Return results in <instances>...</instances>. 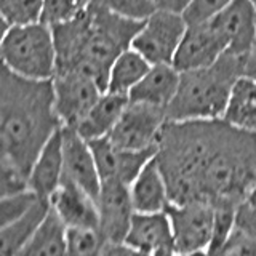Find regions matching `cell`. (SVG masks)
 I'll return each instance as SVG.
<instances>
[{"label": "cell", "instance_id": "cell-12", "mask_svg": "<svg viewBox=\"0 0 256 256\" xmlns=\"http://www.w3.org/2000/svg\"><path fill=\"white\" fill-rule=\"evenodd\" d=\"M88 142L92 146L101 181H122L128 186L148 165L149 160L156 157L157 152V149L130 150L118 148L109 140V136Z\"/></svg>", "mask_w": 256, "mask_h": 256}, {"label": "cell", "instance_id": "cell-30", "mask_svg": "<svg viewBox=\"0 0 256 256\" xmlns=\"http://www.w3.org/2000/svg\"><path fill=\"white\" fill-rule=\"evenodd\" d=\"M93 4L140 21L146 20L150 13L156 12L154 0H93Z\"/></svg>", "mask_w": 256, "mask_h": 256}, {"label": "cell", "instance_id": "cell-39", "mask_svg": "<svg viewBox=\"0 0 256 256\" xmlns=\"http://www.w3.org/2000/svg\"><path fill=\"white\" fill-rule=\"evenodd\" d=\"M180 256H212L208 250H194L188 253H180Z\"/></svg>", "mask_w": 256, "mask_h": 256}, {"label": "cell", "instance_id": "cell-37", "mask_svg": "<svg viewBox=\"0 0 256 256\" xmlns=\"http://www.w3.org/2000/svg\"><path fill=\"white\" fill-rule=\"evenodd\" d=\"M245 76L256 80V52H252L250 56H248L245 66Z\"/></svg>", "mask_w": 256, "mask_h": 256}, {"label": "cell", "instance_id": "cell-8", "mask_svg": "<svg viewBox=\"0 0 256 256\" xmlns=\"http://www.w3.org/2000/svg\"><path fill=\"white\" fill-rule=\"evenodd\" d=\"M54 109L62 126L76 128L93 104L106 92L96 82L80 72H56L53 77Z\"/></svg>", "mask_w": 256, "mask_h": 256}, {"label": "cell", "instance_id": "cell-19", "mask_svg": "<svg viewBox=\"0 0 256 256\" xmlns=\"http://www.w3.org/2000/svg\"><path fill=\"white\" fill-rule=\"evenodd\" d=\"M180 80L181 72L173 64H152L149 72L130 92L128 98L130 101L148 102L168 109L178 92Z\"/></svg>", "mask_w": 256, "mask_h": 256}, {"label": "cell", "instance_id": "cell-22", "mask_svg": "<svg viewBox=\"0 0 256 256\" xmlns=\"http://www.w3.org/2000/svg\"><path fill=\"white\" fill-rule=\"evenodd\" d=\"M18 256H68V228L52 208Z\"/></svg>", "mask_w": 256, "mask_h": 256}, {"label": "cell", "instance_id": "cell-6", "mask_svg": "<svg viewBox=\"0 0 256 256\" xmlns=\"http://www.w3.org/2000/svg\"><path fill=\"white\" fill-rule=\"evenodd\" d=\"M188 26L184 14L156 10L142 20L132 46L150 64H173Z\"/></svg>", "mask_w": 256, "mask_h": 256}, {"label": "cell", "instance_id": "cell-14", "mask_svg": "<svg viewBox=\"0 0 256 256\" xmlns=\"http://www.w3.org/2000/svg\"><path fill=\"white\" fill-rule=\"evenodd\" d=\"M212 20L226 36L228 52L248 58L256 44V8L250 0H234Z\"/></svg>", "mask_w": 256, "mask_h": 256}, {"label": "cell", "instance_id": "cell-25", "mask_svg": "<svg viewBox=\"0 0 256 256\" xmlns=\"http://www.w3.org/2000/svg\"><path fill=\"white\" fill-rule=\"evenodd\" d=\"M0 13L4 28L44 21L45 0H2Z\"/></svg>", "mask_w": 256, "mask_h": 256}, {"label": "cell", "instance_id": "cell-1", "mask_svg": "<svg viewBox=\"0 0 256 256\" xmlns=\"http://www.w3.org/2000/svg\"><path fill=\"white\" fill-rule=\"evenodd\" d=\"M156 160L172 204L238 206L256 186V133L224 118L168 120Z\"/></svg>", "mask_w": 256, "mask_h": 256}, {"label": "cell", "instance_id": "cell-26", "mask_svg": "<svg viewBox=\"0 0 256 256\" xmlns=\"http://www.w3.org/2000/svg\"><path fill=\"white\" fill-rule=\"evenodd\" d=\"M106 240L98 229L68 228V256H101Z\"/></svg>", "mask_w": 256, "mask_h": 256}, {"label": "cell", "instance_id": "cell-17", "mask_svg": "<svg viewBox=\"0 0 256 256\" xmlns=\"http://www.w3.org/2000/svg\"><path fill=\"white\" fill-rule=\"evenodd\" d=\"M64 180V156L61 130L45 144L29 172V188L40 198L50 197Z\"/></svg>", "mask_w": 256, "mask_h": 256}, {"label": "cell", "instance_id": "cell-13", "mask_svg": "<svg viewBox=\"0 0 256 256\" xmlns=\"http://www.w3.org/2000/svg\"><path fill=\"white\" fill-rule=\"evenodd\" d=\"M62 156H64V178L78 184L94 198L101 189V176L90 142L76 128L62 126Z\"/></svg>", "mask_w": 256, "mask_h": 256}, {"label": "cell", "instance_id": "cell-7", "mask_svg": "<svg viewBox=\"0 0 256 256\" xmlns=\"http://www.w3.org/2000/svg\"><path fill=\"white\" fill-rule=\"evenodd\" d=\"M166 122L168 112L165 108L128 101L124 114L109 134V140L116 146L130 150L157 149L160 133Z\"/></svg>", "mask_w": 256, "mask_h": 256}, {"label": "cell", "instance_id": "cell-34", "mask_svg": "<svg viewBox=\"0 0 256 256\" xmlns=\"http://www.w3.org/2000/svg\"><path fill=\"white\" fill-rule=\"evenodd\" d=\"M236 226L248 232L256 240V208L250 202H246V200L244 204H240L237 208Z\"/></svg>", "mask_w": 256, "mask_h": 256}, {"label": "cell", "instance_id": "cell-5", "mask_svg": "<svg viewBox=\"0 0 256 256\" xmlns=\"http://www.w3.org/2000/svg\"><path fill=\"white\" fill-rule=\"evenodd\" d=\"M4 66L34 80H52L56 74V44L52 24L37 21L8 26L2 37Z\"/></svg>", "mask_w": 256, "mask_h": 256}, {"label": "cell", "instance_id": "cell-27", "mask_svg": "<svg viewBox=\"0 0 256 256\" xmlns=\"http://www.w3.org/2000/svg\"><path fill=\"white\" fill-rule=\"evenodd\" d=\"M237 208L238 206H229V205H221L214 206V222H213V234H212V242L208 246V252L213 254L218 252L226 242L230 232L236 228V216H237Z\"/></svg>", "mask_w": 256, "mask_h": 256}, {"label": "cell", "instance_id": "cell-29", "mask_svg": "<svg viewBox=\"0 0 256 256\" xmlns=\"http://www.w3.org/2000/svg\"><path fill=\"white\" fill-rule=\"evenodd\" d=\"M92 2L93 0H45L44 21L48 24H56L70 20L86 10Z\"/></svg>", "mask_w": 256, "mask_h": 256}, {"label": "cell", "instance_id": "cell-20", "mask_svg": "<svg viewBox=\"0 0 256 256\" xmlns=\"http://www.w3.org/2000/svg\"><path fill=\"white\" fill-rule=\"evenodd\" d=\"M128 98L126 94L104 92L101 98L93 104V108L88 110V114L80 120L76 130L84 136L86 141L100 140L104 136H109L118 122L120 116L124 114L126 108Z\"/></svg>", "mask_w": 256, "mask_h": 256}, {"label": "cell", "instance_id": "cell-33", "mask_svg": "<svg viewBox=\"0 0 256 256\" xmlns=\"http://www.w3.org/2000/svg\"><path fill=\"white\" fill-rule=\"evenodd\" d=\"M232 2L234 0H194L184 12V18H186L188 24L204 22L212 20L213 16H216Z\"/></svg>", "mask_w": 256, "mask_h": 256}, {"label": "cell", "instance_id": "cell-15", "mask_svg": "<svg viewBox=\"0 0 256 256\" xmlns=\"http://www.w3.org/2000/svg\"><path fill=\"white\" fill-rule=\"evenodd\" d=\"M50 205L66 228L98 229L100 213L96 198L78 184L64 178L61 186L50 197Z\"/></svg>", "mask_w": 256, "mask_h": 256}, {"label": "cell", "instance_id": "cell-28", "mask_svg": "<svg viewBox=\"0 0 256 256\" xmlns=\"http://www.w3.org/2000/svg\"><path fill=\"white\" fill-rule=\"evenodd\" d=\"M40 200V197L34 190H24L20 194L5 196L0 202V213H2V226L10 224L14 220L21 218L22 214H26L32 206H34Z\"/></svg>", "mask_w": 256, "mask_h": 256}, {"label": "cell", "instance_id": "cell-31", "mask_svg": "<svg viewBox=\"0 0 256 256\" xmlns=\"http://www.w3.org/2000/svg\"><path fill=\"white\" fill-rule=\"evenodd\" d=\"M212 256H256V240L236 226L222 246Z\"/></svg>", "mask_w": 256, "mask_h": 256}, {"label": "cell", "instance_id": "cell-3", "mask_svg": "<svg viewBox=\"0 0 256 256\" xmlns=\"http://www.w3.org/2000/svg\"><path fill=\"white\" fill-rule=\"evenodd\" d=\"M141 24L93 2L74 18L52 24L58 54L56 72H80L106 90L112 64L132 46Z\"/></svg>", "mask_w": 256, "mask_h": 256}, {"label": "cell", "instance_id": "cell-18", "mask_svg": "<svg viewBox=\"0 0 256 256\" xmlns=\"http://www.w3.org/2000/svg\"><path fill=\"white\" fill-rule=\"evenodd\" d=\"M124 244L149 254L158 248L174 246L170 216L166 212L134 213Z\"/></svg>", "mask_w": 256, "mask_h": 256}, {"label": "cell", "instance_id": "cell-2", "mask_svg": "<svg viewBox=\"0 0 256 256\" xmlns=\"http://www.w3.org/2000/svg\"><path fill=\"white\" fill-rule=\"evenodd\" d=\"M62 128L54 109L52 80H34L2 66L0 140L2 157L28 174L45 144Z\"/></svg>", "mask_w": 256, "mask_h": 256}, {"label": "cell", "instance_id": "cell-4", "mask_svg": "<svg viewBox=\"0 0 256 256\" xmlns=\"http://www.w3.org/2000/svg\"><path fill=\"white\" fill-rule=\"evenodd\" d=\"M245 56L226 52L212 66L182 70L178 92L168 106V120L222 118L232 88L245 76Z\"/></svg>", "mask_w": 256, "mask_h": 256}, {"label": "cell", "instance_id": "cell-11", "mask_svg": "<svg viewBox=\"0 0 256 256\" xmlns=\"http://www.w3.org/2000/svg\"><path fill=\"white\" fill-rule=\"evenodd\" d=\"M96 204L100 213L98 230L102 238L106 244H124L136 213L130 186L122 181H102Z\"/></svg>", "mask_w": 256, "mask_h": 256}, {"label": "cell", "instance_id": "cell-16", "mask_svg": "<svg viewBox=\"0 0 256 256\" xmlns=\"http://www.w3.org/2000/svg\"><path fill=\"white\" fill-rule=\"evenodd\" d=\"M130 196L136 213L166 212L172 205L165 176L156 157L149 160L148 165L130 184Z\"/></svg>", "mask_w": 256, "mask_h": 256}, {"label": "cell", "instance_id": "cell-32", "mask_svg": "<svg viewBox=\"0 0 256 256\" xmlns=\"http://www.w3.org/2000/svg\"><path fill=\"white\" fill-rule=\"evenodd\" d=\"M29 174L8 158L2 157V197L29 190Z\"/></svg>", "mask_w": 256, "mask_h": 256}, {"label": "cell", "instance_id": "cell-41", "mask_svg": "<svg viewBox=\"0 0 256 256\" xmlns=\"http://www.w3.org/2000/svg\"><path fill=\"white\" fill-rule=\"evenodd\" d=\"M250 2H252V4L254 5V8H256V0H250Z\"/></svg>", "mask_w": 256, "mask_h": 256}, {"label": "cell", "instance_id": "cell-24", "mask_svg": "<svg viewBox=\"0 0 256 256\" xmlns=\"http://www.w3.org/2000/svg\"><path fill=\"white\" fill-rule=\"evenodd\" d=\"M224 120L242 130L256 133V80L242 76L232 88Z\"/></svg>", "mask_w": 256, "mask_h": 256}, {"label": "cell", "instance_id": "cell-40", "mask_svg": "<svg viewBox=\"0 0 256 256\" xmlns=\"http://www.w3.org/2000/svg\"><path fill=\"white\" fill-rule=\"evenodd\" d=\"M246 202H250V204L256 208V186H254V188H253V190L250 192V196H248Z\"/></svg>", "mask_w": 256, "mask_h": 256}, {"label": "cell", "instance_id": "cell-9", "mask_svg": "<svg viewBox=\"0 0 256 256\" xmlns=\"http://www.w3.org/2000/svg\"><path fill=\"white\" fill-rule=\"evenodd\" d=\"M178 253L208 250L213 234L214 206L206 202L172 204L166 210Z\"/></svg>", "mask_w": 256, "mask_h": 256}, {"label": "cell", "instance_id": "cell-10", "mask_svg": "<svg viewBox=\"0 0 256 256\" xmlns=\"http://www.w3.org/2000/svg\"><path fill=\"white\" fill-rule=\"evenodd\" d=\"M229 42L213 20L189 24L173 66L180 72L212 66L228 52Z\"/></svg>", "mask_w": 256, "mask_h": 256}, {"label": "cell", "instance_id": "cell-36", "mask_svg": "<svg viewBox=\"0 0 256 256\" xmlns=\"http://www.w3.org/2000/svg\"><path fill=\"white\" fill-rule=\"evenodd\" d=\"M194 0H154L156 10H165V12H173V13H181L190 6Z\"/></svg>", "mask_w": 256, "mask_h": 256}, {"label": "cell", "instance_id": "cell-42", "mask_svg": "<svg viewBox=\"0 0 256 256\" xmlns=\"http://www.w3.org/2000/svg\"><path fill=\"white\" fill-rule=\"evenodd\" d=\"M253 52H256V44H254V48H253Z\"/></svg>", "mask_w": 256, "mask_h": 256}, {"label": "cell", "instance_id": "cell-35", "mask_svg": "<svg viewBox=\"0 0 256 256\" xmlns=\"http://www.w3.org/2000/svg\"><path fill=\"white\" fill-rule=\"evenodd\" d=\"M101 256H150V254L136 250V248L126 244H106V246L102 248Z\"/></svg>", "mask_w": 256, "mask_h": 256}, {"label": "cell", "instance_id": "cell-21", "mask_svg": "<svg viewBox=\"0 0 256 256\" xmlns=\"http://www.w3.org/2000/svg\"><path fill=\"white\" fill-rule=\"evenodd\" d=\"M50 208V200L40 198L26 214L2 226V230H0L2 256H18L32 238V236L36 234V230L40 228V224L44 222Z\"/></svg>", "mask_w": 256, "mask_h": 256}, {"label": "cell", "instance_id": "cell-38", "mask_svg": "<svg viewBox=\"0 0 256 256\" xmlns=\"http://www.w3.org/2000/svg\"><path fill=\"white\" fill-rule=\"evenodd\" d=\"M150 256H180V253L174 246H164V248H158L156 252H152Z\"/></svg>", "mask_w": 256, "mask_h": 256}, {"label": "cell", "instance_id": "cell-23", "mask_svg": "<svg viewBox=\"0 0 256 256\" xmlns=\"http://www.w3.org/2000/svg\"><path fill=\"white\" fill-rule=\"evenodd\" d=\"M152 64L144 56L136 52L133 46L122 52L112 64L108 77V92L130 94V92L138 85L142 77L148 74Z\"/></svg>", "mask_w": 256, "mask_h": 256}]
</instances>
